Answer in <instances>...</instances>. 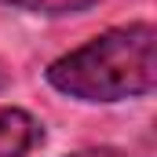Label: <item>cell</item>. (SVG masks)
Masks as SVG:
<instances>
[{"instance_id":"1","label":"cell","mask_w":157,"mask_h":157,"mask_svg":"<svg viewBox=\"0 0 157 157\" xmlns=\"http://www.w3.org/2000/svg\"><path fill=\"white\" fill-rule=\"evenodd\" d=\"M44 80L77 102H124L157 88V29L154 22L113 26L55 59Z\"/></svg>"},{"instance_id":"4","label":"cell","mask_w":157,"mask_h":157,"mask_svg":"<svg viewBox=\"0 0 157 157\" xmlns=\"http://www.w3.org/2000/svg\"><path fill=\"white\" fill-rule=\"evenodd\" d=\"M66 157H124V150H117V146H88V150H77V154H66Z\"/></svg>"},{"instance_id":"2","label":"cell","mask_w":157,"mask_h":157,"mask_svg":"<svg viewBox=\"0 0 157 157\" xmlns=\"http://www.w3.org/2000/svg\"><path fill=\"white\" fill-rule=\"evenodd\" d=\"M44 143V124L29 110L0 106V157H26Z\"/></svg>"},{"instance_id":"3","label":"cell","mask_w":157,"mask_h":157,"mask_svg":"<svg viewBox=\"0 0 157 157\" xmlns=\"http://www.w3.org/2000/svg\"><path fill=\"white\" fill-rule=\"evenodd\" d=\"M7 7L29 11V15H44V18H66V15H84L91 11L99 0H0Z\"/></svg>"}]
</instances>
